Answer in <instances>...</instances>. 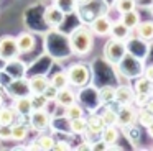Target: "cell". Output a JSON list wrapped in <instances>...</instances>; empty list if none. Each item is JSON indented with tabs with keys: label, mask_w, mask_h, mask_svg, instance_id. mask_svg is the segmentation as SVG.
Instances as JSON below:
<instances>
[{
	"label": "cell",
	"mask_w": 153,
	"mask_h": 151,
	"mask_svg": "<svg viewBox=\"0 0 153 151\" xmlns=\"http://www.w3.org/2000/svg\"><path fill=\"white\" fill-rule=\"evenodd\" d=\"M17 44H18V51L20 54H28L35 49V44H36V39H35V35L30 31H23L17 36Z\"/></svg>",
	"instance_id": "10"
},
{
	"label": "cell",
	"mask_w": 153,
	"mask_h": 151,
	"mask_svg": "<svg viewBox=\"0 0 153 151\" xmlns=\"http://www.w3.org/2000/svg\"><path fill=\"white\" fill-rule=\"evenodd\" d=\"M66 72L68 79H69V85H74V87H84L91 81V69L87 64H82V62H76V64L69 66Z\"/></svg>",
	"instance_id": "2"
},
{
	"label": "cell",
	"mask_w": 153,
	"mask_h": 151,
	"mask_svg": "<svg viewBox=\"0 0 153 151\" xmlns=\"http://www.w3.org/2000/svg\"><path fill=\"white\" fill-rule=\"evenodd\" d=\"M100 138H102V141L105 143V146L114 144L119 140V130L115 128V125H105L104 130L100 131Z\"/></svg>",
	"instance_id": "18"
},
{
	"label": "cell",
	"mask_w": 153,
	"mask_h": 151,
	"mask_svg": "<svg viewBox=\"0 0 153 151\" xmlns=\"http://www.w3.org/2000/svg\"><path fill=\"white\" fill-rule=\"evenodd\" d=\"M148 133H150V136L153 138V123H152V125H150V127H148Z\"/></svg>",
	"instance_id": "39"
},
{
	"label": "cell",
	"mask_w": 153,
	"mask_h": 151,
	"mask_svg": "<svg viewBox=\"0 0 153 151\" xmlns=\"http://www.w3.org/2000/svg\"><path fill=\"white\" fill-rule=\"evenodd\" d=\"M28 84L31 94H43L45 89L50 85V79L45 74H33L31 77H28Z\"/></svg>",
	"instance_id": "11"
},
{
	"label": "cell",
	"mask_w": 153,
	"mask_h": 151,
	"mask_svg": "<svg viewBox=\"0 0 153 151\" xmlns=\"http://www.w3.org/2000/svg\"><path fill=\"white\" fill-rule=\"evenodd\" d=\"M94 46V33L91 26L81 25L69 35V48L74 54L77 56H86L87 53L92 51Z\"/></svg>",
	"instance_id": "1"
},
{
	"label": "cell",
	"mask_w": 153,
	"mask_h": 151,
	"mask_svg": "<svg viewBox=\"0 0 153 151\" xmlns=\"http://www.w3.org/2000/svg\"><path fill=\"white\" fill-rule=\"evenodd\" d=\"M66 110H64V117L68 118V120H73V118H79V117H84V108L81 107L79 104H71L68 105V107H64Z\"/></svg>",
	"instance_id": "25"
},
{
	"label": "cell",
	"mask_w": 153,
	"mask_h": 151,
	"mask_svg": "<svg viewBox=\"0 0 153 151\" xmlns=\"http://www.w3.org/2000/svg\"><path fill=\"white\" fill-rule=\"evenodd\" d=\"M54 102H56L59 107H68V105H71V104L76 102V94H74V92L69 89V85H68V87L59 89V90H58Z\"/></svg>",
	"instance_id": "16"
},
{
	"label": "cell",
	"mask_w": 153,
	"mask_h": 151,
	"mask_svg": "<svg viewBox=\"0 0 153 151\" xmlns=\"http://www.w3.org/2000/svg\"><path fill=\"white\" fill-rule=\"evenodd\" d=\"M145 77H148L150 81H153V66H150L148 69H146V76Z\"/></svg>",
	"instance_id": "38"
},
{
	"label": "cell",
	"mask_w": 153,
	"mask_h": 151,
	"mask_svg": "<svg viewBox=\"0 0 153 151\" xmlns=\"http://www.w3.org/2000/svg\"><path fill=\"white\" fill-rule=\"evenodd\" d=\"M15 115L20 118H28V115L33 112V105H31V98L30 95H23V97H17L13 98V104H12Z\"/></svg>",
	"instance_id": "8"
},
{
	"label": "cell",
	"mask_w": 153,
	"mask_h": 151,
	"mask_svg": "<svg viewBox=\"0 0 153 151\" xmlns=\"http://www.w3.org/2000/svg\"><path fill=\"white\" fill-rule=\"evenodd\" d=\"M69 130H71V133H74V135L86 133V130H87L86 118L79 117V118H73V120H69Z\"/></svg>",
	"instance_id": "21"
},
{
	"label": "cell",
	"mask_w": 153,
	"mask_h": 151,
	"mask_svg": "<svg viewBox=\"0 0 153 151\" xmlns=\"http://www.w3.org/2000/svg\"><path fill=\"white\" fill-rule=\"evenodd\" d=\"M18 56H20V51H18L17 38L12 35L0 36V59L4 62H8L18 59Z\"/></svg>",
	"instance_id": "4"
},
{
	"label": "cell",
	"mask_w": 153,
	"mask_h": 151,
	"mask_svg": "<svg viewBox=\"0 0 153 151\" xmlns=\"http://www.w3.org/2000/svg\"><path fill=\"white\" fill-rule=\"evenodd\" d=\"M137 33L142 39H152L153 38V21H143L137 25Z\"/></svg>",
	"instance_id": "24"
},
{
	"label": "cell",
	"mask_w": 153,
	"mask_h": 151,
	"mask_svg": "<svg viewBox=\"0 0 153 151\" xmlns=\"http://www.w3.org/2000/svg\"><path fill=\"white\" fill-rule=\"evenodd\" d=\"M50 84L51 85H54V87L59 90V89H64V87H68L69 85V79H68V72H64V71H59V72H56V74L53 76V77L50 79Z\"/></svg>",
	"instance_id": "22"
},
{
	"label": "cell",
	"mask_w": 153,
	"mask_h": 151,
	"mask_svg": "<svg viewBox=\"0 0 153 151\" xmlns=\"http://www.w3.org/2000/svg\"><path fill=\"white\" fill-rule=\"evenodd\" d=\"M148 98H150V95H148V94H138V92H137V94H135V98H133V100H135L138 105L145 107V104L148 102Z\"/></svg>",
	"instance_id": "35"
},
{
	"label": "cell",
	"mask_w": 153,
	"mask_h": 151,
	"mask_svg": "<svg viewBox=\"0 0 153 151\" xmlns=\"http://www.w3.org/2000/svg\"><path fill=\"white\" fill-rule=\"evenodd\" d=\"M2 105H4V95L0 94V107H2Z\"/></svg>",
	"instance_id": "40"
},
{
	"label": "cell",
	"mask_w": 153,
	"mask_h": 151,
	"mask_svg": "<svg viewBox=\"0 0 153 151\" xmlns=\"http://www.w3.org/2000/svg\"><path fill=\"white\" fill-rule=\"evenodd\" d=\"M54 141L56 140H54L51 135H46L45 131H41V135H38V136L30 143L28 150H53Z\"/></svg>",
	"instance_id": "12"
},
{
	"label": "cell",
	"mask_w": 153,
	"mask_h": 151,
	"mask_svg": "<svg viewBox=\"0 0 153 151\" xmlns=\"http://www.w3.org/2000/svg\"><path fill=\"white\" fill-rule=\"evenodd\" d=\"M115 7L120 13L135 10V0H115Z\"/></svg>",
	"instance_id": "32"
},
{
	"label": "cell",
	"mask_w": 153,
	"mask_h": 151,
	"mask_svg": "<svg viewBox=\"0 0 153 151\" xmlns=\"http://www.w3.org/2000/svg\"><path fill=\"white\" fill-rule=\"evenodd\" d=\"M86 121H87V130L86 131L91 135H100V131L105 127V123H104V120L100 118V115H96V113L89 115V117L86 118Z\"/></svg>",
	"instance_id": "17"
},
{
	"label": "cell",
	"mask_w": 153,
	"mask_h": 151,
	"mask_svg": "<svg viewBox=\"0 0 153 151\" xmlns=\"http://www.w3.org/2000/svg\"><path fill=\"white\" fill-rule=\"evenodd\" d=\"M135 92L138 94H152L153 92V81H150L148 77H142L135 82Z\"/></svg>",
	"instance_id": "23"
},
{
	"label": "cell",
	"mask_w": 153,
	"mask_h": 151,
	"mask_svg": "<svg viewBox=\"0 0 153 151\" xmlns=\"http://www.w3.org/2000/svg\"><path fill=\"white\" fill-rule=\"evenodd\" d=\"M97 95H99V100L100 104H110V102L115 100V89L112 87V85H104V87L99 89V92H97Z\"/></svg>",
	"instance_id": "20"
},
{
	"label": "cell",
	"mask_w": 153,
	"mask_h": 151,
	"mask_svg": "<svg viewBox=\"0 0 153 151\" xmlns=\"http://www.w3.org/2000/svg\"><path fill=\"white\" fill-rule=\"evenodd\" d=\"M125 53H127V46L123 39L112 38L104 46V56H105V59L110 64H119L125 58Z\"/></svg>",
	"instance_id": "3"
},
{
	"label": "cell",
	"mask_w": 153,
	"mask_h": 151,
	"mask_svg": "<svg viewBox=\"0 0 153 151\" xmlns=\"http://www.w3.org/2000/svg\"><path fill=\"white\" fill-rule=\"evenodd\" d=\"M28 125L31 130L38 131H46L51 127V115L48 113L46 108H35L30 115H28Z\"/></svg>",
	"instance_id": "5"
},
{
	"label": "cell",
	"mask_w": 153,
	"mask_h": 151,
	"mask_svg": "<svg viewBox=\"0 0 153 151\" xmlns=\"http://www.w3.org/2000/svg\"><path fill=\"white\" fill-rule=\"evenodd\" d=\"M64 16H66V13H64L59 7L51 3V5H48L43 12V21L46 23L50 28H59L64 21Z\"/></svg>",
	"instance_id": "7"
},
{
	"label": "cell",
	"mask_w": 153,
	"mask_h": 151,
	"mask_svg": "<svg viewBox=\"0 0 153 151\" xmlns=\"http://www.w3.org/2000/svg\"><path fill=\"white\" fill-rule=\"evenodd\" d=\"M0 140L2 141L12 140V125H4V127H0Z\"/></svg>",
	"instance_id": "33"
},
{
	"label": "cell",
	"mask_w": 153,
	"mask_h": 151,
	"mask_svg": "<svg viewBox=\"0 0 153 151\" xmlns=\"http://www.w3.org/2000/svg\"><path fill=\"white\" fill-rule=\"evenodd\" d=\"M122 23L127 26L128 30L132 28H137V25H138V13L135 12V10H130V12H125L122 13Z\"/></svg>",
	"instance_id": "26"
},
{
	"label": "cell",
	"mask_w": 153,
	"mask_h": 151,
	"mask_svg": "<svg viewBox=\"0 0 153 151\" xmlns=\"http://www.w3.org/2000/svg\"><path fill=\"white\" fill-rule=\"evenodd\" d=\"M100 118L104 120L105 125H115L117 123V112L112 108H104V112L100 113Z\"/></svg>",
	"instance_id": "30"
},
{
	"label": "cell",
	"mask_w": 153,
	"mask_h": 151,
	"mask_svg": "<svg viewBox=\"0 0 153 151\" xmlns=\"http://www.w3.org/2000/svg\"><path fill=\"white\" fill-rule=\"evenodd\" d=\"M91 30L97 36H107V35H110V30H112V21L105 15H97L91 21Z\"/></svg>",
	"instance_id": "9"
},
{
	"label": "cell",
	"mask_w": 153,
	"mask_h": 151,
	"mask_svg": "<svg viewBox=\"0 0 153 151\" xmlns=\"http://www.w3.org/2000/svg\"><path fill=\"white\" fill-rule=\"evenodd\" d=\"M30 98H31L33 110L35 108H46V105L50 104V100H48L43 94H30Z\"/></svg>",
	"instance_id": "29"
},
{
	"label": "cell",
	"mask_w": 153,
	"mask_h": 151,
	"mask_svg": "<svg viewBox=\"0 0 153 151\" xmlns=\"http://www.w3.org/2000/svg\"><path fill=\"white\" fill-rule=\"evenodd\" d=\"M137 118V113L132 110L130 105H122L119 112H117V123L122 125V127H128V125H133Z\"/></svg>",
	"instance_id": "14"
},
{
	"label": "cell",
	"mask_w": 153,
	"mask_h": 151,
	"mask_svg": "<svg viewBox=\"0 0 153 151\" xmlns=\"http://www.w3.org/2000/svg\"><path fill=\"white\" fill-rule=\"evenodd\" d=\"M137 118H138V123L142 125V127H146V128L153 123V113L150 110H146V108H143Z\"/></svg>",
	"instance_id": "31"
},
{
	"label": "cell",
	"mask_w": 153,
	"mask_h": 151,
	"mask_svg": "<svg viewBox=\"0 0 153 151\" xmlns=\"http://www.w3.org/2000/svg\"><path fill=\"white\" fill-rule=\"evenodd\" d=\"M5 92L10 95L12 98L17 97H23V95H30V84H28V79L22 77H13L7 85H5Z\"/></svg>",
	"instance_id": "6"
},
{
	"label": "cell",
	"mask_w": 153,
	"mask_h": 151,
	"mask_svg": "<svg viewBox=\"0 0 153 151\" xmlns=\"http://www.w3.org/2000/svg\"><path fill=\"white\" fill-rule=\"evenodd\" d=\"M54 5H58L64 13H73L77 8V0H53Z\"/></svg>",
	"instance_id": "28"
},
{
	"label": "cell",
	"mask_w": 153,
	"mask_h": 151,
	"mask_svg": "<svg viewBox=\"0 0 153 151\" xmlns=\"http://www.w3.org/2000/svg\"><path fill=\"white\" fill-rule=\"evenodd\" d=\"M135 98V92L128 87V85H120L115 89V102L120 105H130Z\"/></svg>",
	"instance_id": "15"
},
{
	"label": "cell",
	"mask_w": 153,
	"mask_h": 151,
	"mask_svg": "<svg viewBox=\"0 0 153 151\" xmlns=\"http://www.w3.org/2000/svg\"><path fill=\"white\" fill-rule=\"evenodd\" d=\"M130 30L127 28L125 25H123L122 21L119 23H112V30H110V35H112V38H117V39H125L127 35H128Z\"/></svg>",
	"instance_id": "27"
},
{
	"label": "cell",
	"mask_w": 153,
	"mask_h": 151,
	"mask_svg": "<svg viewBox=\"0 0 153 151\" xmlns=\"http://www.w3.org/2000/svg\"><path fill=\"white\" fill-rule=\"evenodd\" d=\"M15 112L12 107L8 105H2L0 107V127H4V125H12L15 121Z\"/></svg>",
	"instance_id": "19"
},
{
	"label": "cell",
	"mask_w": 153,
	"mask_h": 151,
	"mask_svg": "<svg viewBox=\"0 0 153 151\" xmlns=\"http://www.w3.org/2000/svg\"><path fill=\"white\" fill-rule=\"evenodd\" d=\"M56 94H58V89L54 87V85H51V84L48 85V87L45 89V92H43V95H45V97H46L50 102H54V98H56Z\"/></svg>",
	"instance_id": "34"
},
{
	"label": "cell",
	"mask_w": 153,
	"mask_h": 151,
	"mask_svg": "<svg viewBox=\"0 0 153 151\" xmlns=\"http://www.w3.org/2000/svg\"><path fill=\"white\" fill-rule=\"evenodd\" d=\"M77 2H79V0H77Z\"/></svg>",
	"instance_id": "41"
},
{
	"label": "cell",
	"mask_w": 153,
	"mask_h": 151,
	"mask_svg": "<svg viewBox=\"0 0 153 151\" xmlns=\"http://www.w3.org/2000/svg\"><path fill=\"white\" fill-rule=\"evenodd\" d=\"M145 108H146V110H150V112L153 113V98H148V102L145 104Z\"/></svg>",
	"instance_id": "37"
},
{
	"label": "cell",
	"mask_w": 153,
	"mask_h": 151,
	"mask_svg": "<svg viewBox=\"0 0 153 151\" xmlns=\"http://www.w3.org/2000/svg\"><path fill=\"white\" fill-rule=\"evenodd\" d=\"M30 130L25 121H17V123H12V141H17V143H23L28 136H30Z\"/></svg>",
	"instance_id": "13"
},
{
	"label": "cell",
	"mask_w": 153,
	"mask_h": 151,
	"mask_svg": "<svg viewBox=\"0 0 153 151\" xmlns=\"http://www.w3.org/2000/svg\"><path fill=\"white\" fill-rule=\"evenodd\" d=\"M53 150H71V144L68 141H54V148Z\"/></svg>",
	"instance_id": "36"
}]
</instances>
